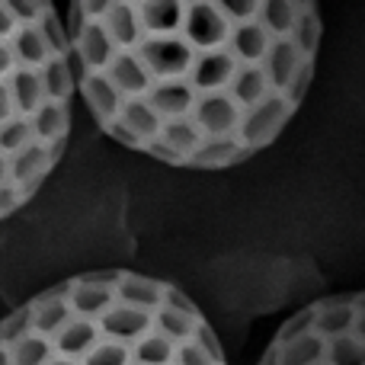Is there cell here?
I'll use <instances>...</instances> for the list:
<instances>
[{
	"instance_id": "7a4b0ae2",
	"label": "cell",
	"mask_w": 365,
	"mask_h": 365,
	"mask_svg": "<svg viewBox=\"0 0 365 365\" xmlns=\"http://www.w3.org/2000/svg\"><path fill=\"white\" fill-rule=\"evenodd\" d=\"M0 365H227L199 304L135 269L81 272L0 321Z\"/></svg>"
},
{
	"instance_id": "6da1fadb",
	"label": "cell",
	"mask_w": 365,
	"mask_h": 365,
	"mask_svg": "<svg viewBox=\"0 0 365 365\" xmlns=\"http://www.w3.org/2000/svg\"><path fill=\"white\" fill-rule=\"evenodd\" d=\"M77 93L128 151L180 170L257 158L298 115L321 58V10L253 4H71Z\"/></svg>"
},
{
	"instance_id": "277c9868",
	"label": "cell",
	"mask_w": 365,
	"mask_h": 365,
	"mask_svg": "<svg viewBox=\"0 0 365 365\" xmlns=\"http://www.w3.org/2000/svg\"><path fill=\"white\" fill-rule=\"evenodd\" d=\"M259 365H365V292H343L292 314Z\"/></svg>"
},
{
	"instance_id": "3957f363",
	"label": "cell",
	"mask_w": 365,
	"mask_h": 365,
	"mask_svg": "<svg viewBox=\"0 0 365 365\" xmlns=\"http://www.w3.org/2000/svg\"><path fill=\"white\" fill-rule=\"evenodd\" d=\"M64 19L51 4H0V221L58 167L74 103Z\"/></svg>"
}]
</instances>
